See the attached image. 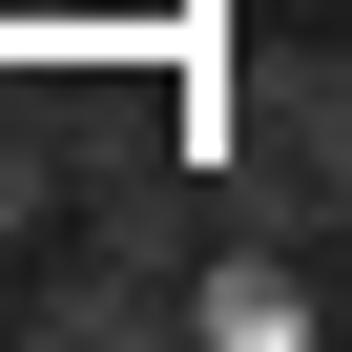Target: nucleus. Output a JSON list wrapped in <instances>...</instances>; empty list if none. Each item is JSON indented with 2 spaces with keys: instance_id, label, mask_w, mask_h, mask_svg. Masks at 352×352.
<instances>
[{
  "instance_id": "obj_1",
  "label": "nucleus",
  "mask_w": 352,
  "mask_h": 352,
  "mask_svg": "<svg viewBox=\"0 0 352 352\" xmlns=\"http://www.w3.org/2000/svg\"><path fill=\"white\" fill-rule=\"evenodd\" d=\"M208 166H228V228H270V249H352V42H270V63H228Z\"/></svg>"
},
{
  "instance_id": "obj_2",
  "label": "nucleus",
  "mask_w": 352,
  "mask_h": 352,
  "mask_svg": "<svg viewBox=\"0 0 352 352\" xmlns=\"http://www.w3.org/2000/svg\"><path fill=\"white\" fill-rule=\"evenodd\" d=\"M21 331H42V352H145V331H187V208L124 166V187L83 208V249L21 290Z\"/></svg>"
},
{
  "instance_id": "obj_3",
  "label": "nucleus",
  "mask_w": 352,
  "mask_h": 352,
  "mask_svg": "<svg viewBox=\"0 0 352 352\" xmlns=\"http://www.w3.org/2000/svg\"><path fill=\"white\" fill-rule=\"evenodd\" d=\"M21 228H63V104L0 83V249H21Z\"/></svg>"
},
{
  "instance_id": "obj_4",
  "label": "nucleus",
  "mask_w": 352,
  "mask_h": 352,
  "mask_svg": "<svg viewBox=\"0 0 352 352\" xmlns=\"http://www.w3.org/2000/svg\"><path fill=\"white\" fill-rule=\"evenodd\" d=\"M290 311H311V290H290V249H270V228H249V249L187 290V331H228V352H249V331H290Z\"/></svg>"
},
{
  "instance_id": "obj_5",
  "label": "nucleus",
  "mask_w": 352,
  "mask_h": 352,
  "mask_svg": "<svg viewBox=\"0 0 352 352\" xmlns=\"http://www.w3.org/2000/svg\"><path fill=\"white\" fill-rule=\"evenodd\" d=\"M0 21H83V0H0Z\"/></svg>"
},
{
  "instance_id": "obj_6",
  "label": "nucleus",
  "mask_w": 352,
  "mask_h": 352,
  "mask_svg": "<svg viewBox=\"0 0 352 352\" xmlns=\"http://www.w3.org/2000/svg\"><path fill=\"white\" fill-rule=\"evenodd\" d=\"M331 311H352V290H331Z\"/></svg>"
}]
</instances>
